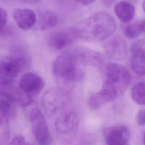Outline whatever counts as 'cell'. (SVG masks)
<instances>
[{"mask_svg":"<svg viewBox=\"0 0 145 145\" xmlns=\"http://www.w3.org/2000/svg\"><path fill=\"white\" fill-rule=\"evenodd\" d=\"M118 95L110 85L104 82L101 89L92 95L88 100V105L92 109H97L102 105L114 100Z\"/></svg>","mask_w":145,"mask_h":145,"instance_id":"ba28073f","label":"cell"},{"mask_svg":"<svg viewBox=\"0 0 145 145\" xmlns=\"http://www.w3.org/2000/svg\"><path fill=\"white\" fill-rule=\"evenodd\" d=\"M44 85L42 78L34 72L23 74L19 82V86L32 96L39 95L44 89Z\"/></svg>","mask_w":145,"mask_h":145,"instance_id":"30bf717a","label":"cell"},{"mask_svg":"<svg viewBox=\"0 0 145 145\" xmlns=\"http://www.w3.org/2000/svg\"><path fill=\"white\" fill-rule=\"evenodd\" d=\"M58 22V18L55 13L49 10L40 11L36 14V20L34 29L44 31L55 27Z\"/></svg>","mask_w":145,"mask_h":145,"instance_id":"e0dca14e","label":"cell"},{"mask_svg":"<svg viewBox=\"0 0 145 145\" xmlns=\"http://www.w3.org/2000/svg\"><path fill=\"white\" fill-rule=\"evenodd\" d=\"M78 39L74 27L55 31L49 37V45L56 49H62Z\"/></svg>","mask_w":145,"mask_h":145,"instance_id":"8fae6325","label":"cell"},{"mask_svg":"<svg viewBox=\"0 0 145 145\" xmlns=\"http://www.w3.org/2000/svg\"><path fill=\"white\" fill-rule=\"evenodd\" d=\"M104 44L106 57L113 60H122L127 54V47L125 40L119 35L109 37Z\"/></svg>","mask_w":145,"mask_h":145,"instance_id":"8992f818","label":"cell"},{"mask_svg":"<svg viewBox=\"0 0 145 145\" xmlns=\"http://www.w3.org/2000/svg\"><path fill=\"white\" fill-rule=\"evenodd\" d=\"M1 115L7 119L13 118L16 113L15 103L5 92L1 91Z\"/></svg>","mask_w":145,"mask_h":145,"instance_id":"d6986e66","label":"cell"},{"mask_svg":"<svg viewBox=\"0 0 145 145\" xmlns=\"http://www.w3.org/2000/svg\"><path fill=\"white\" fill-rule=\"evenodd\" d=\"M104 140L109 145L127 144L130 138V131L127 126L118 125L110 126L104 131Z\"/></svg>","mask_w":145,"mask_h":145,"instance_id":"52a82bcc","label":"cell"},{"mask_svg":"<svg viewBox=\"0 0 145 145\" xmlns=\"http://www.w3.org/2000/svg\"><path fill=\"white\" fill-rule=\"evenodd\" d=\"M10 144H26L27 143L25 142V139L23 135H20V134H17L13 137Z\"/></svg>","mask_w":145,"mask_h":145,"instance_id":"cb8c5ba5","label":"cell"},{"mask_svg":"<svg viewBox=\"0 0 145 145\" xmlns=\"http://www.w3.org/2000/svg\"><path fill=\"white\" fill-rule=\"evenodd\" d=\"M101 1L103 4L106 6H109L112 5L114 1V0H101Z\"/></svg>","mask_w":145,"mask_h":145,"instance_id":"83f0119b","label":"cell"},{"mask_svg":"<svg viewBox=\"0 0 145 145\" xmlns=\"http://www.w3.org/2000/svg\"><path fill=\"white\" fill-rule=\"evenodd\" d=\"M7 118L1 115L0 116V140L1 143L6 142L9 137V128Z\"/></svg>","mask_w":145,"mask_h":145,"instance_id":"7402d4cb","label":"cell"},{"mask_svg":"<svg viewBox=\"0 0 145 145\" xmlns=\"http://www.w3.org/2000/svg\"><path fill=\"white\" fill-rule=\"evenodd\" d=\"M0 12H1V31H2L6 26V24L7 22V14L6 11L2 8H1Z\"/></svg>","mask_w":145,"mask_h":145,"instance_id":"d4e9b609","label":"cell"},{"mask_svg":"<svg viewBox=\"0 0 145 145\" xmlns=\"http://www.w3.org/2000/svg\"><path fill=\"white\" fill-rule=\"evenodd\" d=\"M143 142L145 144V133L144 134V135H143Z\"/></svg>","mask_w":145,"mask_h":145,"instance_id":"4dcf8cb0","label":"cell"},{"mask_svg":"<svg viewBox=\"0 0 145 145\" xmlns=\"http://www.w3.org/2000/svg\"><path fill=\"white\" fill-rule=\"evenodd\" d=\"M143 45V42L139 41L131 46L130 66L135 73L145 76V49Z\"/></svg>","mask_w":145,"mask_h":145,"instance_id":"7c38bea8","label":"cell"},{"mask_svg":"<svg viewBox=\"0 0 145 145\" xmlns=\"http://www.w3.org/2000/svg\"><path fill=\"white\" fill-rule=\"evenodd\" d=\"M76 2L84 5H88L92 3L95 0H75Z\"/></svg>","mask_w":145,"mask_h":145,"instance_id":"484cf974","label":"cell"},{"mask_svg":"<svg viewBox=\"0 0 145 145\" xmlns=\"http://www.w3.org/2000/svg\"><path fill=\"white\" fill-rule=\"evenodd\" d=\"M131 80L130 73L124 66L116 63L106 65L105 82L114 88L118 96L123 94L126 91Z\"/></svg>","mask_w":145,"mask_h":145,"instance_id":"3957f363","label":"cell"},{"mask_svg":"<svg viewBox=\"0 0 145 145\" xmlns=\"http://www.w3.org/2000/svg\"><path fill=\"white\" fill-rule=\"evenodd\" d=\"M18 1L24 2V3H29V4H34V3H36L39 2H40L41 0H18Z\"/></svg>","mask_w":145,"mask_h":145,"instance_id":"4316f807","label":"cell"},{"mask_svg":"<svg viewBox=\"0 0 145 145\" xmlns=\"http://www.w3.org/2000/svg\"><path fill=\"white\" fill-rule=\"evenodd\" d=\"M136 121L139 126H145V109H141L138 112L136 116Z\"/></svg>","mask_w":145,"mask_h":145,"instance_id":"603a6c76","label":"cell"},{"mask_svg":"<svg viewBox=\"0 0 145 145\" xmlns=\"http://www.w3.org/2000/svg\"><path fill=\"white\" fill-rule=\"evenodd\" d=\"M114 11L117 18L123 23L130 22L135 15L134 6L127 1L117 2L114 7Z\"/></svg>","mask_w":145,"mask_h":145,"instance_id":"ac0fdd59","label":"cell"},{"mask_svg":"<svg viewBox=\"0 0 145 145\" xmlns=\"http://www.w3.org/2000/svg\"><path fill=\"white\" fill-rule=\"evenodd\" d=\"M140 27H141V29L142 32L144 33H145V19L143 20L142 22H140Z\"/></svg>","mask_w":145,"mask_h":145,"instance_id":"f1b7e54d","label":"cell"},{"mask_svg":"<svg viewBox=\"0 0 145 145\" xmlns=\"http://www.w3.org/2000/svg\"><path fill=\"white\" fill-rule=\"evenodd\" d=\"M29 119L36 142L40 144L52 143V139L41 112L38 108L32 109L29 113Z\"/></svg>","mask_w":145,"mask_h":145,"instance_id":"5b68a950","label":"cell"},{"mask_svg":"<svg viewBox=\"0 0 145 145\" xmlns=\"http://www.w3.org/2000/svg\"><path fill=\"white\" fill-rule=\"evenodd\" d=\"M131 96L133 101L139 105H145V83L138 82L132 87Z\"/></svg>","mask_w":145,"mask_h":145,"instance_id":"ffe728a7","label":"cell"},{"mask_svg":"<svg viewBox=\"0 0 145 145\" xmlns=\"http://www.w3.org/2000/svg\"><path fill=\"white\" fill-rule=\"evenodd\" d=\"M78 39L88 42L107 39L115 32L113 18L105 12H97L82 20L74 27Z\"/></svg>","mask_w":145,"mask_h":145,"instance_id":"6da1fadb","label":"cell"},{"mask_svg":"<svg viewBox=\"0 0 145 145\" xmlns=\"http://www.w3.org/2000/svg\"><path fill=\"white\" fill-rule=\"evenodd\" d=\"M53 71L58 89L62 94L71 92L78 75L75 56L69 53L58 56L53 63Z\"/></svg>","mask_w":145,"mask_h":145,"instance_id":"7a4b0ae2","label":"cell"},{"mask_svg":"<svg viewBox=\"0 0 145 145\" xmlns=\"http://www.w3.org/2000/svg\"><path fill=\"white\" fill-rule=\"evenodd\" d=\"M124 35L129 39H134L142 32L140 22H134L126 25L123 28Z\"/></svg>","mask_w":145,"mask_h":145,"instance_id":"44dd1931","label":"cell"},{"mask_svg":"<svg viewBox=\"0 0 145 145\" xmlns=\"http://www.w3.org/2000/svg\"><path fill=\"white\" fill-rule=\"evenodd\" d=\"M79 123V119L77 114L70 111L63 113L56 120L55 127L60 134L68 135L76 131Z\"/></svg>","mask_w":145,"mask_h":145,"instance_id":"9c48e42d","label":"cell"},{"mask_svg":"<svg viewBox=\"0 0 145 145\" xmlns=\"http://www.w3.org/2000/svg\"><path fill=\"white\" fill-rule=\"evenodd\" d=\"M61 92L58 91L49 89L46 91L42 97L41 103L45 112L48 116L53 115L60 108L62 101L60 96Z\"/></svg>","mask_w":145,"mask_h":145,"instance_id":"4fadbf2b","label":"cell"},{"mask_svg":"<svg viewBox=\"0 0 145 145\" xmlns=\"http://www.w3.org/2000/svg\"><path fill=\"white\" fill-rule=\"evenodd\" d=\"M142 8H143V11L145 12V0L143 1V2H142Z\"/></svg>","mask_w":145,"mask_h":145,"instance_id":"f546056e","label":"cell"},{"mask_svg":"<svg viewBox=\"0 0 145 145\" xmlns=\"http://www.w3.org/2000/svg\"><path fill=\"white\" fill-rule=\"evenodd\" d=\"M28 61L24 55L14 54L2 59L1 62V86L14 83L19 72L27 66Z\"/></svg>","mask_w":145,"mask_h":145,"instance_id":"277c9868","label":"cell"},{"mask_svg":"<svg viewBox=\"0 0 145 145\" xmlns=\"http://www.w3.org/2000/svg\"><path fill=\"white\" fill-rule=\"evenodd\" d=\"M1 91L7 93L20 106L25 107L32 102V96L23 90L19 86H15L12 84L1 86Z\"/></svg>","mask_w":145,"mask_h":145,"instance_id":"5bb4252c","label":"cell"},{"mask_svg":"<svg viewBox=\"0 0 145 145\" xmlns=\"http://www.w3.org/2000/svg\"><path fill=\"white\" fill-rule=\"evenodd\" d=\"M13 18L18 26L23 30H27L34 26L36 14L29 8H18L13 12Z\"/></svg>","mask_w":145,"mask_h":145,"instance_id":"9a60e30c","label":"cell"},{"mask_svg":"<svg viewBox=\"0 0 145 145\" xmlns=\"http://www.w3.org/2000/svg\"><path fill=\"white\" fill-rule=\"evenodd\" d=\"M76 57L83 64L94 67H101L104 62V58L100 52L87 48H80L76 53Z\"/></svg>","mask_w":145,"mask_h":145,"instance_id":"2e32d148","label":"cell"}]
</instances>
